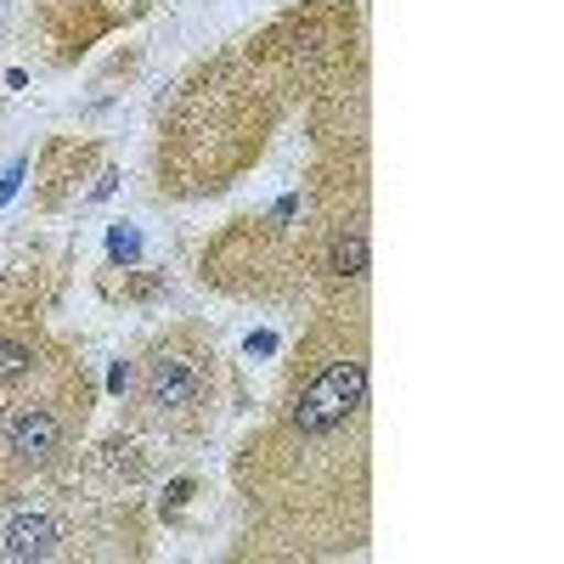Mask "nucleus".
<instances>
[{
  "label": "nucleus",
  "instance_id": "7ed1b4c3",
  "mask_svg": "<svg viewBox=\"0 0 564 564\" xmlns=\"http://www.w3.org/2000/svg\"><path fill=\"white\" fill-rule=\"evenodd\" d=\"M361 406H367V361L361 356H339V361H327L316 379L300 390V401H294V435L322 441V435L345 430Z\"/></svg>",
  "mask_w": 564,
  "mask_h": 564
},
{
  "label": "nucleus",
  "instance_id": "423d86ee",
  "mask_svg": "<svg viewBox=\"0 0 564 564\" xmlns=\"http://www.w3.org/2000/svg\"><path fill=\"white\" fill-rule=\"evenodd\" d=\"M34 367H40V339L18 334V327H0V390L23 384Z\"/></svg>",
  "mask_w": 564,
  "mask_h": 564
},
{
  "label": "nucleus",
  "instance_id": "20e7f679",
  "mask_svg": "<svg viewBox=\"0 0 564 564\" xmlns=\"http://www.w3.org/2000/svg\"><path fill=\"white\" fill-rule=\"evenodd\" d=\"M57 547H63V525L52 513H18L0 531V558H52Z\"/></svg>",
  "mask_w": 564,
  "mask_h": 564
},
{
  "label": "nucleus",
  "instance_id": "39448f33",
  "mask_svg": "<svg viewBox=\"0 0 564 564\" xmlns=\"http://www.w3.org/2000/svg\"><path fill=\"white\" fill-rule=\"evenodd\" d=\"M361 271H367V226L361 220H345L334 231V243H327V276L356 282Z\"/></svg>",
  "mask_w": 564,
  "mask_h": 564
},
{
  "label": "nucleus",
  "instance_id": "f257e3e1",
  "mask_svg": "<svg viewBox=\"0 0 564 564\" xmlns=\"http://www.w3.org/2000/svg\"><path fill=\"white\" fill-rule=\"evenodd\" d=\"M79 423H85V395L74 401V390H45V395L7 406V417H0V475L29 480V475L57 468L68 457V441Z\"/></svg>",
  "mask_w": 564,
  "mask_h": 564
},
{
  "label": "nucleus",
  "instance_id": "f03ea898",
  "mask_svg": "<svg viewBox=\"0 0 564 564\" xmlns=\"http://www.w3.org/2000/svg\"><path fill=\"white\" fill-rule=\"evenodd\" d=\"M209 401H215V356L204 345L175 334V339L148 350V361H141V406L159 423L204 417Z\"/></svg>",
  "mask_w": 564,
  "mask_h": 564
}]
</instances>
